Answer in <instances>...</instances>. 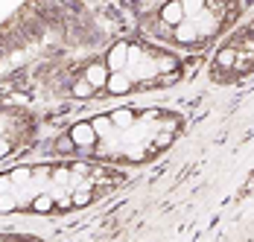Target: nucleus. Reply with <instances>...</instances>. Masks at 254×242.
<instances>
[{
    "label": "nucleus",
    "mask_w": 254,
    "mask_h": 242,
    "mask_svg": "<svg viewBox=\"0 0 254 242\" xmlns=\"http://www.w3.org/2000/svg\"><path fill=\"white\" fill-rule=\"evenodd\" d=\"M0 242H3V237H0Z\"/></svg>",
    "instance_id": "19"
},
{
    "label": "nucleus",
    "mask_w": 254,
    "mask_h": 242,
    "mask_svg": "<svg viewBox=\"0 0 254 242\" xmlns=\"http://www.w3.org/2000/svg\"><path fill=\"white\" fill-rule=\"evenodd\" d=\"M9 152H12V143H9L6 137H0V158H6Z\"/></svg>",
    "instance_id": "18"
},
{
    "label": "nucleus",
    "mask_w": 254,
    "mask_h": 242,
    "mask_svg": "<svg viewBox=\"0 0 254 242\" xmlns=\"http://www.w3.org/2000/svg\"><path fill=\"white\" fill-rule=\"evenodd\" d=\"M32 210L35 213H47V210H53V195L50 193H41L32 198Z\"/></svg>",
    "instance_id": "11"
},
{
    "label": "nucleus",
    "mask_w": 254,
    "mask_h": 242,
    "mask_svg": "<svg viewBox=\"0 0 254 242\" xmlns=\"http://www.w3.org/2000/svg\"><path fill=\"white\" fill-rule=\"evenodd\" d=\"M111 122H114V128H131L134 125V111L131 108H117L111 114Z\"/></svg>",
    "instance_id": "9"
},
{
    "label": "nucleus",
    "mask_w": 254,
    "mask_h": 242,
    "mask_svg": "<svg viewBox=\"0 0 254 242\" xmlns=\"http://www.w3.org/2000/svg\"><path fill=\"white\" fill-rule=\"evenodd\" d=\"M105 67L108 73H126L128 70V44H114V47L108 50V56H105Z\"/></svg>",
    "instance_id": "3"
},
{
    "label": "nucleus",
    "mask_w": 254,
    "mask_h": 242,
    "mask_svg": "<svg viewBox=\"0 0 254 242\" xmlns=\"http://www.w3.org/2000/svg\"><path fill=\"white\" fill-rule=\"evenodd\" d=\"M88 201H91V193H88V190H79V193H73V198H70V204H79V207L88 204Z\"/></svg>",
    "instance_id": "14"
},
{
    "label": "nucleus",
    "mask_w": 254,
    "mask_h": 242,
    "mask_svg": "<svg viewBox=\"0 0 254 242\" xmlns=\"http://www.w3.org/2000/svg\"><path fill=\"white\" fill-rule=\"evenodd\" d=\"M9 178H12V184H15V187H29L32 170H26V167H21V170H12V172H9Z\"/></svg>",
    "instance_id": "10"
},
{
    "label": "nucleus",
    "mask_w": 254,
    "mask_h": 242,
    "mask_svg": "<svg viewBox=\"0 0 254 242\" xmlns=\"http://www.w3.org/2000/svg\"><path fill=\"white\" fill-rule=\"evenodd\" d=\"M158 21L167 26V29H176L178 24H184L187 18H184V6H181V0H170V3H164V6L158 9Z\"/></svg>",
    "instance_id": "2"
},
{
    "label": "nucleus",
    "mask_w": 254,
    "mask_h": 242,
    "mask_svg": "<svg viewBox=\"0 0 254 242\" xmlns=\"http://www.w3.org/2000/svg\"><path fill=\"white\" fill-rule=\"evenodd\" d=\"M18 204V195L15 193H6L0 195V213H12V207Z\"/></svg>",
    "instance_id": "13"
},
{
    "label": "nucleus",
    "mask_w": 254,
    "mask_h": 242,
    "mask_svg": "<svg viewBox=\"0 0 254 242\" xmlns=\"http://www.w3.org/2000/svg\"><path fill=\"white\" fill-rule=\"evenodd\" d=\"M70 140H73V146L76 149H94L97 146V131H94V125L88 120H82V122H76L73 128H70Z\"/></svg>",
    "instance_id": "1"
},
{
    "label": "nucleus",
    "mask_w": 254,
    "mask_h": 242,
    "mask_svg": "<svg viewBox=\"0 0 254 242\" xmlns=\"http://www.w3.org/2000/svg\"><path fill=\"white\" fill-rule=\"evenodd\" d=\"M12 187H15V184H12V178H9V175H0V195L12 193Z\"/></svg>",
    "instance_id": "16"
},
{
    "label": "nucleus",
    "mask_w": 254,
    "mask_h": 242,
    "mask_svg": "<svg viewBox=\"0 0 254 242\" xmlns=\"http://www.w3.org/2000/svg\"><path fill=\"white\" fill-rule=\"evenodd\" d=\"M56 149H59V152H73L76 146H73V140H70V134H67V137H59V143H56Z\"/></svg>",
    "instance_id": "15"
},
{
    "label": "nucleus",
    "mask_w": 254,
    "mask_h": 242,
    "mask_svg": "<svg viewBox=\"0 0 254 242\" xmlns=\"http://www.w3.org/2000/svg\"><path fill=\"white\" fill-rule=\"evenodd\" d=\"M108 67H105V61H91L88 67H85V73H82V79L94 88V91H100V88H105L108 85Z\"/></svg>",
    "instance_id": "4"
},
{
    "label": "nucleus",
    "mask_w": 254,
    "mask_h": 242,
    "mask_svg": "<svg viewBox=\"0 0 254 242\" xmlns=\"http://www.w3.org/2000/svg\"><path fill=\"white\" fill-rule=\"evenodd\" d=\"M131 88H134V79H131L128 73H111V76H108V85H105V91H108L111 97H126Z\"/></svg>",
    "instance_id": "5"
},
{
    "label": "nucleus",
    "mask_w": 254,
    "mask_h": 242,
    "mask_svg": "<svg viewBox=\"0 0 254 242\" xmlns=\"http://www.w3.org/2000/svg\"><path fill=\"white\" fill-rule=\"evenodd\" d=\"M237 47H231V44H225V47H219V53H216V67H222V70H228V67H234L237 64Z\"/></svg>",
    "instance_id": "8"
},
{
    "label": "nucleus",
    "mask_w": 254,
    "mask_h": 242,
    "mask_svg": "<svg viewBox=\"0 0 254 242\" xmlns=\"http://www.w3.org/2000/svg\"><path fill=\"white\" fill-rule=\"evenodd\" d=\"M67 178H70V172H67V170H56V172H53V181H56V184H64Z\"/></svg>",
    "instance_id": "17"
},
{
    "label": "nucleus",
    "mask_w": 254,
    "mask_h": 242,
    "mask_svg": "<svg viewBox=\"0 0 254 242\" xmlns=\"http://www.w3.org/2000/svg\"><path fill=\"white\" fill-rule=\"evenodd\" d=\"M70 94H73V97H79V99H88V97H94V88H91L85 79H79V82H73Z\"/></svg>",
    "instance_id": "12"
},
{
    "label": "nucleus",
    "mask_w": 254,
    "mask_h": 242,
    "mask_svg": "<svg viewBox=\"0 0 254 242\" xmlns=\"http://www.w3.org/2000/svg\"><path fill=\"white\" fill-rule=\"evenodd\" d=\"M91 125H94V131H97V137H100V140H108V137L114 134L111 114H100V117H94V120H91Z\"/></svg>",
    "instance_id": "7"
},
{
    "label": "nucleus",
    "mask_w": 254,
    "mask_h": 242,
    "mask_svg": "<svg viewBox=\"0 0 254 242\" xmlns=\"http://www.w3.org/2000/svg\"><path fill=\"white\" fill-rule=\"evenodd\" d=\"M173 38H176L178 44L190 47V44H196L202 35H199V26L193 24V21H184V24H178L176 29H173Z\"/></svg>",
    "instance_id": "6"
}]
</instances>
